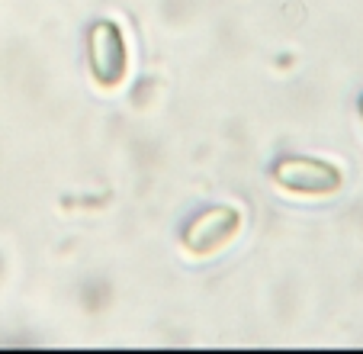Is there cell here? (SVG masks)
Listing matches in <instances>:
<instances>
[{
	"instance_id": "6da1fadb",
	"label": "cell",
	"mask_w": 363,
	"mask_h": 354,
	"mask_svg": "<svg viewBox=\"0 0 363 354\" xmlns=\"http://www.w3.org/2000/svg\"><path fill=\"white\" fill-rule=\"evenodd\" d=\"M274 184L286 193H302V197H331L341 191L344 177L341 168L322 158L308 155H283L270 171Z\"/></svg>"
},
{
	"instance_id": "7a4b0ae2",
	"label": "cell",
	"mask_w": 363,
	"mask_h": 354,
	"mask_svg": "<svg viewBox=\"0 0 363 354\" xmlns=\"http://www.w3.org/2000/svg\"><path fill=\"white\" fill-rule=\"evenodd\" d=\"M87 65L100 87H119L129 75V45L113 20H94L87 29Z\"/></svg>"
},
{
	"instance_id": "3957f363",
	"label": "cell",
	"mask_w": 363,
	"mask_h": 354,
	"mask_svg": "<svg viewBox=\"0 0 363 354\" xmlns=\"http://www.w3.org/2000/svg\"><path fill=\"white\" fill-rule=\"evenodd\" d=\"M238 229H241V213L228 203H219L196 213L186 222L180 242H184V248L190 254H216L238 235Z\"/></svg>"
},
{
	"instance_id": "277c9868",
	"label": "cell",
	"mask_w": 363,
	"mask_h": 354,
	"mask_svg": "<svg viewBox=\"0 0 363 354\" xmlns=\"http://www.w3.org/2000/svg\"><path fill=\"white\" fill-rule=\"evenodd\" d=\"M357 107H360V116H363V94H360V103H357Z\"/></svg>"
}]
</instances>
